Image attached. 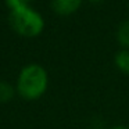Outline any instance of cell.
I'll list each match as a JSON object with an SVG mask.
<instances>
[{
    "label": "cell",
    "mask_w": 129,
    "mask_h": 129,
    "mask_svg": "<svg viewBox=\"0 0 129 129\" xmlns=\"http://www.w3.org/2000/svg\"><path fill=\"white\" fill-rule=\"evenodd\" d=\"M49 85L46 70L39 64H29L21 70L17 81V90L26 100H36L45 94Z\"/></svg>",
    "instance_id": "cell-2"
},
{
    "label": "cell",
    "mask_w": 129,
    "mask_h": 129,
    "mask_svg": "<svg viewBox=\"0 0 129 129\" xmlns=\"http://www.w3.org/2000/svg\"><path fill=\"white\" fill-rule=\"evenodd\" d=\"M89 2H92V3L97 4V3H100V2H103V0H89Z\"/></svg>",
    "instance_id": "cell-8"
},
{
    "label": "cell",
    "mask_w": 129,
    "mask_h": 129,
    "mask_svg": "<svg viewBox=\"0 0 129 129\" xmlns=\"http://www.w3.org/2000/svg\"><path fill=\"white\" fill-rule=\"evenodd\" d=\"M82 0H51V7L58 15H71L81 7Z\"/></svg>",
    "instance_id": "cell-3"
},
{
    "label": "cell",
    "mask_w": 129,
    "mask_h": 129,
    "mask_svg": "<svg viewBox=\"0 0 129 129\" xmlns=\"http://www.w3.org/2000/svg\"><path fill=\"white\" fill-rule=\"evenodd\" d=\"M24 2H25V3H29V2H32V0H24Z\"/></svg>",
    "instance_id": "cell-9"
},
{
    "label": "cell",
    "mask_w": 129,
    "mask_h": 129,
    "mask_svg": "<svg viewBox=\"0 0 129 129\" xmlns=\"http://www.w3.org/2000/svg\"><path fill=\"white\" fill-rule=\"evenodd\" d=\"M117 38L119 45L123 49H129V21H125L119 25L117 32Z\"/></svg>",
    "instance_id": "cell-5"
},
{
    "label": "cell",
    "mask_w": 129,
    "mask_h": 129,
    "mask_svg": "<svg viewBox=\"0 0 129 129\" xmlns=\"http://www.w3.org/2000/svg\"><path fill=\"white\" fill-rule=\"evenodd\" d=\"M114 62L121 72L129 75V49H122L115 54Z\"/></svg>",
    "instance_id": "cell-4"
},
{
    "label": "cell",
    "mask_w": 129,
    "mask_h": 129,
    "mask_svg": "<svg viewBox=\"0 0 129 129\" xmlns=\"http://www.w3.org/2000/svg\"><path fill=\"white\" fill-rule=\"evenodd\" d=\"M112 129H129L128 126H123V125H118V126H114Z\"/></svg>",
    "instance_id": "cell-7"
},
{
    "label": "cell",
    "mask_w": 129,
    "mask_h": 129,
    "mask_svg": "<svg viewBox=\"0 0 129 129\" xmlns=\"http://www.w3.org/2000/svg\"><path fill=\"white\" fill-rule=\"evenodd\" d=\"M13 96H14V89L11 85H9L7 82H0V103L11 100Z\"/></svg>",
    "instance_id": "cell-6"
},
{
    "label": "cell",
    "mask_w": 129,
    "mask_h": 129,
    "mask_svg": "<svg viewBox=\"0 0 129 129\" xmlns=\"http://www.w3.org/2000/svg\"><path fill=\"white\" fill-rule=\"evenodd\" d=\"M10 9V24L17 34L25 38H35L43 31L45 21L36 10L31 9L24 0H6Z\"/></svg>",
    "instance_id": "cell-1"
}]
</instances>
